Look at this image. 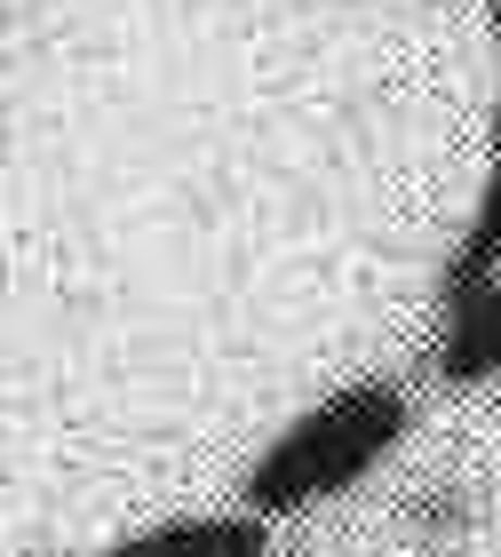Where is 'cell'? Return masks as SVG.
<instances>
[{"label": "cell", "mask_w": 501, "mask_h": 557, "mask_svg": "<svg viewBox=\"0 0 501 557\" xmlns=\"http://www.w3.org/2000/svg\"><path fill=\"white\" fill-rule=\"evenodd\" d=\"M414 430V407L398 383H350L335 398H318L311 414H295L279 438L255 454L247 470V510L255 518H295L311 502H335L350 494L359 478H374L406 446Z\"/></svg>", "instance_id": "6da1fadb"}, {"label": "cell", "mask_w": 501, "mask_h": 557, "mask_svg": "<svg viewBox=\"0 0 501 557\" xmlns=\"http://www.w3.org/2000/svg\"><path fill=\"white\" fill-rule=\"evenodd\" d=\"M271 549V518L239 510V518H167L128 534L112 557H263Z\"/></svg>", "instance_id": "7a4b0ae2"}, {"label": "cell", "mask_w": 501, "mask_h": 557, "mask_svg": "<svg viewBox=\"0 0 501 557\" xmlns=\"http://www.w3.org/2000/svg\"><path fill=\"white\" fill-rule=\"evenodd\" d=\"M493 263H501V104H493V160H486V199L478 215H469V232L454 247V263H446V311L469 295L493 287Z\"/></svg>", "instance_id": "3957f363"}, {"label": "cell", "mask_w": 501, "mask_h": 557, "mask_svg": "<svg viewBox=\"0 0 501 557\" xmlns=\"http://www.w3.org/2000/svg\"><path fill=\"white\" fill-rule=\"evenodd\" d=\"M438 374H446V383H486V374H501V350H493V287L446 311Z\"/></svg>", "instance_id": "277c9868"}, {"label": "cell", "mask_w": 501, "mask_h": 557, "mask_svg": "<svg viewBox=\"0 0 501 557\" xmlns=\"http://www.w3.org/2000/svg\"><path fill=\"white\" fill-rule=\"evenodd\" d=\"M414 525H430V534H454V525H462V494H414Z\"/></svg>", "instance_id": "5b68a950"}, {"label": "cell", "mask_w": 501, "mask_h": 557, "mask_svg": "<svg viewBox=\"0 0 501 557\" xmlns=\"http://www.w3.org/2000/svg\"><path fill=\"white\" fill-rule=\"evenodd\" d=\"M493 350H501V287H493Z\"/></svg>", "instance_id": "8992f818"}, {"label": "cell", "mask_w": 501, "mask_h": 557, "mask_svg": "<svg viewBox=\"0 0 501 557\" xmlns=\"http://www.w3.org/2000/svg\"><path fill=\"white\" fill-rule=\"evenodd\" d=\"M486 16H493V33H501V0H486Z\"/></svg>", "instance_id": "52a82bcc"}]
</instances>
